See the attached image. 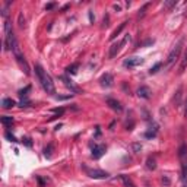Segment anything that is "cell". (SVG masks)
<instances>
[{"label":"cell","instance_id":"obj_22","mask_svg":"<svg viewBox=\"0 0 187 187\" xmlns=\"http://www.w3.org/2000/svg\"><path fill=\"white\" fill-rule=\"evenodd\" d=\"M186 66H187V51H186V54H184V57H183V60H181V64H180V70H178L180 75L186 70Z\"/></svg>","mask_w":187,"mask_h":187},{"label":"cell","instance_id":"obj_5","mask_svg":"<svg viewBox=\"0 0 187 187\" xmlns=\"http://www.w3.org/2000/svg\"><path fill=\"white\" fill-rule=\"evenodd\" d=\"M85 171H86V174L89 175L91 178H95V180H105V178L110 177V174L107 173V171H102V170H92V168H83Z\"/></svg>","mask_w":187,"mask_h":187},{"label":"cell","instance_id":"obj_27","mask_svg":"<svg viewBox=\"0 0 187 187\" xmlns=\"http://www.w3.org/2000/svg\"><path fill=\"white\" fill-rule=\"evenodd\" d=\"M145 136H146V138H155V136H157V129H151V130H148V132H146V133H145Z\"/></svg>","mask_w":187,"mask_h":187},{"label":"cell","instance_id":"obj_34","mask_svg":"<svg viewBox=\"0 0 187 187\" xmlns=\"http://www.w3.org/2000/svg\"><path fill=\"white\" fill-rule=\"evenodd\" d=\"M37 180H38V183H40V186L41 187H44V184H45V183H44V180L41 177H40V175H37Z\"/></svg>","mask_w":187,"mask_h":187},{"label":"cell","instance_id":"obj_28","mask_svg":"<svg viewBox=\"0 0 187 187\" xmlns=\"http://www.w3.org/2000/svg\"><path fill=\"white\" fill-rule=\"evenodd\" d=\"M18 22H19V26L21 28H24L25 26V18H24V15H22V12L19 13V18H18Z\"/></svg>","mask_w":187,"mask_h":187},{"label":"cell","instance_id":"obj_20","mask_svg":"<svg viewBox=\"0 0 187 187\" xmlns=\"http://www.w3.org/2000/svg\"><path fill=\"white\" fill-rule=\"evenodd\" d=\"M146 168H148V170H155V168H157V162H155V159L152 158V157H149V158L146 159Z\"/></svg>","mask_w":187,"mask_h":187},{"label":"cell","instance_id":"obj_6","mask_svg":"<svg viewBox=\"0 0 187 187\" xmlns=\"http://www.w3.org/2000/svg\"><path fill=\"white\" fill-rule=\"evenodd\" d=\"M60 81L64 83V86L70 89V92H73V94H81V89H79V88H77L76 85H75V83L70 81V77H69V76H66V75H62V76H60Z\"/></svg>","mask_w":187,"mask_h":187},{"label":"cell","instance_id":"obj_37","mask_svg":"<svg viewBox=\"0 0 187 187\" xmlns=\"http://www.w3.org/2000/svg\"><path fill=\"white\" fill-rule=\"evenodd\" d=\"M89 21H91V22H94V19H95V16H94V13H92V10H89Z\"/></svg>","mask_w":187,"mask_h":187},{"label":"cell","instance_id":"obj_38","mask_svg":"<svg viewBox=\"0 0 187 187\" xmlns=\"http://www.w3.org/2000/svg\"><path fill=\"white\" fill-rule=\"evenodd\" d=\"M184 115L187 117V96H186V100H184Z\"/></svg>","mask_w":187,"mask_h":187},{"label":"cell","instance_id":"obj_14","mask_svg":"<svg viewBox=\"0 0 187 187\" xmlns=\"http://www.w3.org/2000/svg\"><path fill=\"white\" fill-rule=\"evenodd\" d=\"M119 180H120L123 184H124V187H134L133 181L129 178V175H124V174H121V175H119Z\"/></svg>","mask_w":187,"mask_h":187},{"label":"cell","instance_id":"obj_2","mask_svg":"<svg viewBox=\"0 0 187 187\" xmlns=\"http://www.w3.org/2000/svg\"><path fill=\"white\" fill-rule=\"evenodd\" d=\"M183 44H184V41L180 40V41L177 43V45H175V47L170 51V54H168V57H167V63H165V66L171 67L174 63H175V60L180 57V53H181V50H183Z\"/></svg>","mask_w":187,"mask_h":187},{"label":"cell","instance_id":"obj_12","mask_svg":"<svg viewBox=\"0 0 187 187\" xmlns=\"http://www.w3.org/2000/svg\"><path fill=\"white\" fill-rule=\"evenodd\" d=\"M16 58V62H18V64L21 66V69L25 72V75H29V66H28V63H26V60H25V57H24V54L22 56H19V57H15Z\"/></svg>","mask_w":187,"mask_h":187},{"label":"cell","instance_id":"obj_1","mask_svg":"<svg viewBox=\"0 0 187 187\" xmlns=\"http://www.w3.org/2000/svg\"><path fill=\"white\" fill-rule=\"evenodd\" d=\"M35 75H37V77H38L41 86L44 88V91L47 92V94H56V88H54L53 79H51V76L44 70L43 66L35 64Z\"/></svg>","mask_w":187,"mask_h":187},{"label":"cell","instance_id":"obj_8","mask_svg":"<svg viewBox=\"0 0 187 187\" xmlns=\"http://www.w3.org/2000/svg\"><path fill=\"white\" fill-rule=\"evenodd\" d=\"M105 151H107V148H105V145H95L94 148H92V158L94 159H100L102 155L105 154Z\"/></svg>","mask_w":187,"mask_h":187},{"label":"cell","instance_id":"obj_11","mask_svg":"<svg viewBox=\"0 0 187 187\" xmlns=\"http://www.w3.org/2000/svg\"><path fill=\"white\" fill-rule=\"evenodd\" d=\"M107 105L110 107L111 110L117 111V113H121V111H123V107H121V104L117 100H114V98H107Z\"/></svg>","mask_w":187,"mask_h":187},{"label":"cell","instance_id":"obj_16","mask_svg":"<svg viewBox=\"0 0 187 187\" xmlns=\"http://www.w3.org/2000/svg\"><path fill=\"white\" fill-rule=\"evenodd\" d=\"M0 121H2V124L6 126V127H9V126L13 124V117H10V115H2V119H0Z\"/></svg>","mask_w":187,"mask_h":187},{"label":"cell","instance_id":"obj_35","mask_svg":"<svg viewBox=\"0 0 187 187\" xmlns=\"http://www.w3.org/2000/svg\"><path fill=\"white\" fill-rule=\"evenodd\" d=\"M162 183L165 184V186H170V178H168V177H162Z\"/></svg>","mask_w":187,"mask_h":187},{"label":"cell","instance_id":"obj_7","mask_svg":"<svg viewBox=\"0 0 187 187\" xmlns=\"http://www.w3.org/2000/svg\"><path fill=\"white\" fill-rule=\"evenodd\" d=\"M124 41L121 40L120 43H114V44H111V47H110V51H108V58H114L117 54L120 53V50H121V47L124 45Z\"/></svg>","mask_w":187,"mask_h":187},{"label":"cell","instance_id":"obj_26","mask_svg":"<svg viewBox=\"0 0 187 187\" xmlns=\"http://www.w3.org/2000/svg\"><path fill=\"white\" fill-rule=\"evenodd\" d=\"M5 138L9 140V142H18V139H16V138H15V136L10 133V132H6V133H5Z\"/></svg>","mask_w":187,"mask_h":187},{"label":"cell","instance_id":"obj_4","mask_svg":"<svg viewBox=\"0 0 187 187\" xmlns=\"http://www.w3.org/2000/svg\"><path fill=\"white\" fill-rule=\"evenodd\" d=\"M178 159L181 164V173H183V178L187 177V145L183 143L178 148Z\"/></svg>","mask_w":187,"mask_h":187},{"label":"cell","instance_id":"obj_21","mask_svg":"<svg viewBox=\"0 0 187 187\" xmlns=\"http://www.w3.org/2000/svg\"><path fill=\"white\" fill-rule=\"evenodd\" d=\"M31 91V85H28V86H25L24 89H21L18 94H19V96L22 98V100H26V95H28V92Z\"/></svg>","mask_w":187,"mask_h":187},{"label":"cell","instance_id":"obj_10","mask_svg":"<svg viewBox=\"0 0 187 187\" xmlns=\"http://www.w3.org/2000/svg\"><path fill=\"white\" fill-rule=\"evenodd\" d=\"M142 63H143V58L142 57H129L123 62V64L126 67H136V66H140Z\"/></svg>","mask_w":187,"mask_h":187},{"label":"cell","instance_id":"obj_18","mask_svg":"<svg viewBox=\"0 0 187 187\" xmlns=\"http://www.w3.org/2000/svg\"><path fill=\"white\" fill-rule=\"evenodd\" d=\"M77 69H79V63H73V64H70V66L66 67V72L69 73V75H76Z\"/></svg>","mask_w":187,"mask_h":187},{"label":"cell","instance_id":"obj_30","mask_svg":"<svg viewBox=\"0 0 187 187\" xmlns=\"http://www.w3.org/2000/svg\"><path fill=\"white\" fill-rule=\"evenodd\" d=\"M22 142H24V143L26 145L28 148H31V146H32V140H31V138H24V139H22Z\"/></svg>","mask_w":187,"mask_h":187},{"label":"cell","instance_id":"obj_25","mask_svg":"<svg viewBox=\"0 0 187 187\" xmlns=\"http://www.w3.org/2000/svg\"><path fill=\"white\" fill-rule=\"evenodd\" d=\"M149 5H151V3H145V5L142 6V9L139 10V15H138L139 18H143V16H145V12H146V9L149 7Z\"/></svg>","mask_w":187,"mask_h":187},{"label":"cell","instance_id":"obj_40","mask_svg":"<svg viewBox=\"0 0 187 187\" xmlns=\"http://www.w3.org/2000/svg\"><path fill=\"white\" fill-rule=\"evenodd\" d=\"M184 187H187V186H184Z\"/></svg>","mask_w":187,"mask_h":187},{"label":"cell","instance_id":"obj_33","mask_svg":"<svg viewBox=\"0 0 187 187\" xmlns=\"http://www.w3.org/2000/svg\"><path fill=\"white\" fill-rule=\"evenodd\" d=\"M133 149H134V152H139L140 149H142V145H139V143H134V145H133Z\"/></svg>","mask_w":187,"mask_h":187},{"label":"cell","instance_id":"obj_39","mask_svg":"<svg viewBox=\"0 0 187 187\" xmlns=\"http://www.w3.org/2000/svg\"><path fill=\"white\" fill-rule=\"evenodd\" d=\"M107 25H108V15L104 18V25H102V28H104V26H107Z\"/></svg>","mask_w":187,"mask_h":187},{"label":"cell","instance_id":"obj_36","mask_svg":"<svg viewBox=\"0 0 187 187\" xmlns=\"http://www.w3.org/2000/svg\"><path fill=\"white\" fill-rule=\"evenodd\" d=\"M174 5H177V2H167V3H165L167 7H171V6H174Z\"/></svg>","mask_w":187,"mask_h":187},{"label":"cell","instance_id":"obj_15","mask_svg":"<svg viewBox=\"0 0 187 187\" xmlns=\"http://www.w3.org/2000/svg\"><path fill=\"white\" fill-rule=\"evenodd\" d=\"M53 152H54V145L53 143H48L47 146L44 148V157H45V158L50 159L53 157Z\"/></svg>","mask_w":187,"mask_h":187},{"label":"cell","instance_id":"obj_3","mask_svg":"<svg viewBox=\"0 0 187 187\" xmlns=\"http://www.w3.org/2000/svg\"><path fill=\"white\" fill-rule=\"evenodd\" d=\"M15 40H16V37H15V34H13L12 25H10L9 21H6L5 22V48L6 50L12 48V44H13Z\"/></svg>","mask_w":187,"mask_h":187},{"label":"cell","instance_id":"obj_24","mask_svg":"<svg viewBox=\"0 0 187 187\" xmlns=\"http://www.w3.org/2000/svg\"><path fill=\"white\" fill-rule=\"evenodd\" d=\"M161 67H162V63H157V64H155L154 67H151V70H149V73H151V75H154V73L158 72L159 69H161Z\"/></svg>","mask_w":187,"mask_h":187},{"label":"cell","instance_id":"obj_32","mask_svg":"<svg viewBox=\"0 0 187 187\" xmlns=\"http://www.w3.org/2000/svg\"><path fill=\"white\" fill-rule=\"evenodd\" d=\"M56 7V3H48V5H45V10H51Z\"/></svg>","mask_w":187,"mask_h":187},{"label":"cell","instance_id":"obj_31","mask_svg":"<svg viewBox=\"0 0 187 187\" xmlns=\"http://www.w3.org/2000/svg\"><path fill=\"white\" fill-rule=\"evenodd\" d=\"M19 105H21V107H29V105H31V101H28V100H22V101L19 102Z\"/></svg>","mask_w":187,"mask_h":187},{"label":"cell","instance_id":"obj_9","mask_svg":"<svg viewBox=\"0 0 187 187\" xmlns=\"http://www.w3.org/2000/svg\"><path fill=\"white\" fill-rule=\"evenodd\" d=\"M113 82H114V77H113L111 73H104V75L100 77L101 86H104V88H110L111 85H113Z\"/></svg>","mask_w":187,"mask_h":187},{"label":"cell","instance_id":"obj_13","mask_svg":"<svg viewBox=\"0 0 187 187\" xmlns=\"http://www.w3.org/2000/svg\"><path fill=\"white\" fill-rule=\"evenodd\" d=\"M138 96L139 98H143V100H149L151 98V89L148 86H140L138 89Z\"/></svg>","mask_w":187,"mask_h":187},{"label":"cell","instance_id":"obj_19","mask_svg":"<svg viewBox=\"0 0 187 187\" xmlns=\"http://www.w3.org/2000/svg\"><path fill=\"white\" fill-rule=\"evenodd\" d=\"M126 24H127V22H123V24H120V26H119V28L115 29L114 32H113V34H111V35H110V40H114L115 37H117V35H119V34H120L121 31H123V29L126 28Z\"/></svg>","mask_w":187,"mask_h":187},{"label":"cell","instance_id":"obj_29","mask_svg":"<svg viewBox=\"0 0 187 187\" xmlns=\"http://www.w3.org/2000/svg\"><path fill=\"white\" fill-rule=\"evenodd\" d=\"M53 113L56 114V117H57V115H63L64 108H63V107H60V108H53Z\"/></svg>","mask_w":187,"mask_h":187},{"label":"cell","instance_id":"obj_23","mask_svg":"<svg viewBox=\"0 0 187 187\" xmlns=\"http://www.w3.org/2000/svg\"><path fill=\"white\" fill-rule=\"evenodd\" d=\"M181 92H183V88H178L177 94L174 96V102H175V107H180V100H181Z\"/></svg>","mask_w":187,"mask_h":187},{"label":"cell","instance_id":"obj_17","mask_svg":"<svg viewBox=\"0 0 187 187\" xmlns=\"http://www.w3.org/2000/svg\"><path fill=\"white\" fill-rule=\"evenodd\" d=\"M2 105H3V108L9 110V108H12V107L16 105V102H15L12 98H5V100L2 101Z\"/></svg>","mask_w":187,"mask_h":187}]
</instances>
